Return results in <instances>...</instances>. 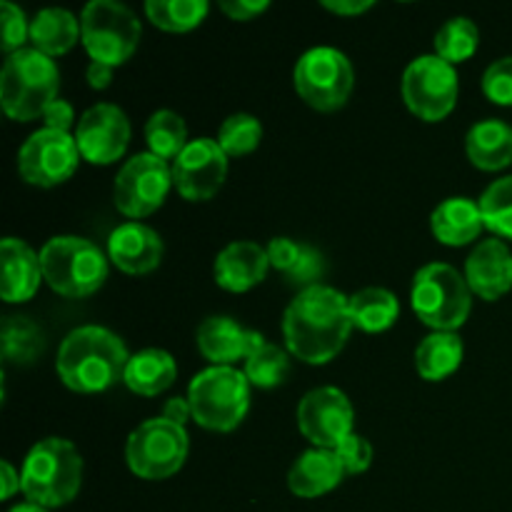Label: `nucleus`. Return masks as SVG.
<instances>
[{"mask_svg":"<svg viewBox=\"0 0 512 512\" xmlns=\"http://www.w3.org/2000/svg\"><path fill=\"white\" fill-rule=\"evenodd\" d=\"M80 150L75 135L63 130L40 128L20 145L18 170L30 185L53 188L65 183L78 170Z\"/></svg>","mask_w":512,"mask_h":512,"instance_id":"obj_13","label":"nucleus"},{"mask_svg":"<svg viewBox=\"0 0 512 512\" xmlns=\"http://www.w3.org/2000/svg\"><path fill=\"white\" fill-rule=\"evenodd\" d=\"M193 420L215 433L235 430L250 408V380L230 365H210L188 388Z\"/></svg>","mask_w":512,"mask_h":512,"instance_id":"obj_7","label":"nucleus"},{"mask_svg":"<svg viewBox=\"0 0 512 512\" xmlns=\"http://www.w3.org/2000/svg\"><path fill=\"white\" fill-rule=\"evenodd\" d=\"M263 343V335L245 328L228 315H210L198 328L200 353L213 365H230L233 368V363L248 360L250 353Z\"/></svg>","mask_w":512,"mask_h":512,"instance_id":"obj_17","label":"nucleus"},{"mask_svg":"<svg viewBox=\"0 0 512 512\" xmlns=\"http://www.w3.org/2000/svg\"><path fill=\"white\" fill-rule=\"evenodd\" d=\"M0 260H3V283H0L3 300L25 303L33 298L43 280L40 255L25 240L5 238L0 245Z\"/></svg>","mask_w":512,"mask_h":512,"instance_id":"obj_21","label":"nucleus"},{"mask_svg":"<svg viewBox=\"0 0 512 512\" xmlns=\"http://www.w3.org/2000/svg\"><path fill=\"white\" fill-rule=\"evenodd\" d=\"M340 465H343L345 475H358L365 473L373 463V445L363 438V435L353 433L335 448Z\"/></svg>","mask_w":512,"mask_h":512,"instance_id":"obj_39","label":"nucleus"},{"mask_svg":"<svg viewBox=\"0 0 512 512\" xmlns=\"http://www.w3.org/2000/svg\"><path fill=\"white\" fill-rule=\"evenodd\" d=\"M243 373L250 380V385H258V388H278V385H283L288 380L290 358L280 345H273L265 340L245 360Z\"/></svg>","mask_w":512,"mask_h":512,"instance_id":"obj_33","label":"nucleus"},{"mask_svg":"<svg viewBox=\"0 0 512 512\" xmlns=\"http://www.w3.org/2000/svg\"><path fill=\"white\" fill-rule=\"evenodd\" d=\"M60 73L50 55L23 48L8 55L0 73V103L8 118L28 123L58 100Z\"/></svg>","mask_w":512,"mask_h":512,"instance_id":"obj_4","label":"nucleus"},{"mask_svg":"<svg viewBox=\"0 0 512 512\" xmlns=\"http://www.w3.org/2000/svg\"><path fill=\"white\" fill-rule=\"evenodd\" d=\"M0 20H3V53L13 55L23 50L25 38H30V23L25 13L10 0L0 3Z\"/></svg>","mask_w":512,"mask_h":512,"instance_id":"obj_37","label":"nucleus"},{"mask_svg":"<svg viewBox=\"0 0 512 512\" xmlns=\"http://www.w3.org/2000/svg\"><path fill=\"white\" fill-rule=\"evenodd\" d=\"M225 175L228 155L213 138L190 140L183 153L173 160V185L190 203L213 198L223 188Z\"/></svg>","mask_w":512,"mask_h":512,"instance_id":"obj_15","label":"nucleus"},{"mask_svg":"<svg viewBox=\"0 0 512 512\" xmlns=\"http://www.w3.org/2000/svg\"><path fill=\"white\" fill-rule=\"evenodd\" d=\"M145 143L158 158L175 160L190 143L185 120L173 110H155L145 123Z\"/></svg>","mask_w":512,"mask_h":512,"instance_id":"obj_30","label":"nucleus"},{"mask_svg":"<svg viewBox=\"0 0 512 512\" xmlns=\"http://www.w3.org/2000/svg\"><path fill=\"white\" fill-rule=\"evenodd\" d=\"M325 270H328V263H325V255L320 253L315 245L300 243V255L295 260L293 268L285 273L290 285H298L300 290L315 288V285H323L320 280L325 278Z\"/></svg>","mask_w":512,"mask_h":512,"instance_id":"obj_36","label":"nucleus"},{"mask_svg":"<svg viewBox=\"0 0 512 512\" xmlns=\"http://www.w3.org/2000/svg\"><path fill=\"white\" fill-rule=\"evenodd\" d=\"M108 258L128 275L150 273L163 260V240L143 223H125L108 238Z\"/></svg>","mask_w":512,"mask_h":512,"instance_id":"obj_19","label":"nucleus"},{"mask_svg":"<svg viewBox=\"0 0 512 512\" xmlns=\"http://www.w3.org/2000/svg\"><path fill=\"white\" fill-rule=\"evenodd\" d=\"M80 155L93 165H110L123 158L130 143V120L113 103H98L85 110L75 128Z\"/></svg>","mask_w":512,"mask_h":512,"instance_id":"obj_16","label":"nucleus"},{"mask_svg":"<svg viewBox=\"0 0 512 512\" xmlns=\"http://www.w3.org/2000/svg\"><path fill=\"white\" fill-rule=\"evenodd\" d=\"M353 423V403L333 385L310 390L298 405V430L315 448L335 450L348 435H353Z\"/></svg>","mask_w":512,"mask_h":512,"instance_id":"obj_14","label":"nucleus"},{"mask_svg":"<svg viewBox=\"0 0 512 512\" xmlns=\"http://www.w3.org/2000/svg\"><path fill=\"white\" fill-rule=\"evenodd\" d=\"M190 440L183 425L165 418H150L130 433L125 460L143 480H165L178 473L188 458Z\"/></svg>","mask_w":512,"mask_h":512,"instance_id":"obj_10","label":"nucleus"},{"mask_svg":"<svg viewBox=\"0 0 512 512\" xmlns=\"http://www.w3.org/2000/svg\"><path fill=\"white\" fill-rule=\"evenodd\" d=\"M400 303L395 293L385 288H363L350 295V315L355 328L365 333H383L398 320Z\"/></svg>","mask_w":512,"mask_h":512,"instance_id":"obj_28","label":"nucleus"},{"mask_svg":"<svg viewBox=\"0 0 512 512\" xmlns=\"http://www.w3.org/2000/svg\"><path fill=\"white\" fill-rule=\"evenodd\" d=\"M43 118H45V128L70 133V128H73V120H75L73 105H70L68 100H63V98L53 100V103L48 105V110L43 113Z\"/></svg>","mask_w":512,"mask_h":512,"instance_id":"obj_41","label":"nucleus"},{"mask_svg":"<svg viewBox=\"0 0 512 512\" xmlns=\"http://www.w3.org/2000/svg\"><path fill=\"white\" fill-rule=\"evenodd\" d=\"M343 478L345 470L335 450L313 448L300 453L295 463L290 465L288 488L298 498H320V495L338 488Z\"/></svg>","mask_w":512,"mask_h":512,"instance_id":"obj_22","label":"nucleus"},{"mask_svg":"<svg viewBox=\"0 0 512 512\" xmlns=\"http://www.w3.org/2000/svg\"><path fill=\"white\" fill-rule=\"evenodd\" d=\"M293 83L300 98L315 110H338L348 103L355 85L353 65L348 55L330 45L305 50L293 70Z\"/></svg>","mask_w":512,"mask_h":512,"instance_id":"obj_9","label":"nucleus"},{"mask_svg":"<svg viewBox=\"0 0 512 512\" xmlns=\"http://www.w3.org/2000/svg\"><path fill=\"white\" fill-rule=\"evenodd\" d=\"M430 228L433 235L445 245H460L473 243L485 228L483 213H480V203L470 198H448L433 210L430 215Z\"/></svg>","mask_w":512,"mask_h":512,"instance_id":"obj_23","label":"nucleus"},{"mask_svg":"<svg viewBox=\"0 0 512 512\" xmlns=\"http://www.w3.org/2000/svg\"><path fill=\"white\" fill-rule=\"evenodd\" d=\"M43 280L65 298L93 295L108 278V258L93 240L78 235L50 238L40 250Z\"/></svg>","mask_w":512,"mask_h":512,"instance_id":"obj_6","label":"nucleus"},{"mask_svg":"<svg viewBox=\"0 0 512 512\" xmlns=\"http://www.w3.org/2000/svg\"><path fill=\"white\" fill-rule=\"evenodd\" d=\"M265 250H268L270 268L280 270V273H288L300 255V243H295L293 238H273Z\"/></svg>","mask_w":512,"mask_h":512,"instance_id":"obj_40","label":"nucleus"},{"mask_svg":"<svg viewBox=\"0 0 512 512\" xmlns=\"http://www.w3.org/2000/svg\"><path fill=\"white\" fill-rule=\"evenodd\" d=\"M465 150L475 168L503 170L512 163V128L498 118H485L475 123L465 135Z\"/></svg>","mask_w":512,"mask_h":512,"instance_id":"obj_24","label":"nucleus"},{"mask_svg":"<svg viewBox=\"0 0 512 512\" xmlns=\"http://www.w3.org/2000/svg\"><path fill=\"white\" fill-rule=\"evenodd\" d=\"M128 360L120 335L100 325H83L60 343L55 370L75 393H100L123 380Z\"/></svg>","mask_w":512,"mask_h":512,"instance_id":"obj_2","label":"nucleus"},{"mask_svg":"<svg viewBox=\"0 0 512 512\" xmlns=\"http://www.w3.org/2000/svg\"><path fill=\"white\" fill-rule=\"evenodd\" d=\"M8 512H48V508H40V505L35 503H20L15 505V508H10Z\"/></svg>","mask_w":512,"mask_h":512,"instance_id":"obj_47","label":"nucleus"},{"mask_svg":"<svg viewBox=\"0 0 512 512\" xmlns=\"http://www.w3.org/2000/svg\"><path fill=\"white\" fill-rule=\"evenodd\" d=\"M163 418L170 420L175 425H183L193 418V408H190V400L188 398H170L168 403L163 405Z\"/></svg>","mask_w":512,"mask_h":512,"instance_id":"obj_43","label":"nucleus"},{"mask_svg":"<svg viewBox=\"0 0 512 512\" xmlns=\"http://www.w3.org/2000/svg\"><path fill=\"white\" fill-rule=\"evenodd\" d=\"M173 188V168L168 160L153 153H138L115 175V205L128 218H148L165 203V195Z\"/></svg>","mask_w":512,"mask_h":512,"instance_id":"obj_12","label":"nucleus"},{"mask_svg":"<svg viewBox=\"0 0 512 512\" xmlns=\"http://www.w3.org/2000/svg\"><path fill=\"white\" fill-rule=\"evenodd\" d=\"M23 495L40 508H63L78 495L83 483V458L65 438H45L25 455Z\"/></svg>","mask_w":512,"mask_h":512,"instance_id":"obj_3","label":"nucleus"},{"mask_svg":"<svg viewBox=\"0 0 512 512\" xmlns=\"http://www.w3.org/2000/svg\"><path fill=\"white\" fill-rule=\"evenodd\" d=\"M215 140H218L220 148L225 150L228 158L230 155H233V158L248 155L253 153L260 145V140H263V125H260V120L255 118V115L233 113L230 118L223 120V125H220L218 130V138Z\"/></svg>","mask_w":512,"mask_h":512,"instance_id":"obj_35","label":"nucleus"},{"mask_svg":"<svg viewBox=\"0 0 512 512\" xmlns=\"http://www.w3.org/2000/svg\"><path fill=\"white\" fill-rule=\"evenodd\" d=\"M80 28L90 58L113 68L135 53L143 35L138 15L118 0H90L80 15Z\"/></svg>","mask_w":512,"mask_h":512,"instance_id":"obj_8","label":"nucleus"},{"mask_svg":"<svg viewBox=\"0 0 512 512\" xmlns=\"http://www.w3.org/2000/svg\"><path fill=\"white\" fill-rule=\"evenodd\" d=\"M485 228L493 230L498 238L512 240V175L495 180L485 188L480 198Z\"/></svg>","mask_w":512,"mask_h":512,"instance_id":"obj_34","label":"nucleus"},{"mask_svg":"<svg viewBox=\"0 0 512 512\" xmlns=\"http://www.w3.org/2000/svg\"><path fill=\"white\" fill-rule=\"evenodd\" d=\"M0 345H3L5 363L30 365L45 350V333L28 315H8L3 320Z\"/></svg>","mask_w":512,"mask_h":512,"instance_id":"obj_29","label":"nucleus"},{"mask_svg":"<svg viewBox=\"0 0 512 512\" xmlns=\"http://www.w3.org/2000/svg\"><path fill=\"white\" fill-rule=\"evenodd\" d=\"M268 250L253 240H235L215 258V283L230 293H245L268 275Z\"/></svg>","mask_w":512,"mask_h":512,"instance_id":"obj_20","label":"nucleus"},{"mask_svg":"<svg viewBox=\"0 0 512 512\" xmlns=\"http://www.w3.org/2000/svg\"><path fill=\"white\" fill-rule=\"evenodd\" d=\"M175 375H178V365H175L173 355L168 350L148 348L130 355L123 383L133 393L153 398V395H160L175 383Z\"/></svg>","mask_w":512,"mask_h":512,"instance_id":"obj_25","label":"nucleus"},{"mask_svg":"<svg viewBox=\"0 0 512 512\" xmlns=\"http://www.w3.org/2000/svg\"><path fill=\"white\" fill-rule=\"evenodd\" d=\"M460 83L455 65L438 55H420L410 60L403 73V100L418 118L428 123L448 118L458 103Z\"/></svg>","mask_w":512,"mask_h":512,"instance_id":"obj_11","label":"nucleus"},{"mask_svg":"<svg viewBox=\"0 0 512 512\" xmlns=\"http://www.w3.org/2000/svg\"><path fill=\"white\" fill-rule=\"evenodd\" d=\"M373 5V0H323V8L338 15H360Z\"/></svg>","mask_w":512,"mask_h":512,"instance_id":"obj_44","label":"nucleus"},{"mask_svg":"<svg viewBox=\"0 0 512 512\" xmlns=\"http://www.w3.org/2000/svg\"><path fill=\"white\" fill-rule=\"evenodd\" d=\"M83 38L80 20L65 8H43L30 20V40L33 48L45 55H63Z\"/></svg>","mask_w":512,"mask_h":512,"instance_id":"obj_26","label":"nucleus"},{"mask_svg":"<svg viewBox=\"0 0 512 512\" xmlns=\"http://www.w3.org/2000/svg\"><path fill=\"white\" fill-rule=\"evenodd\" d=\"M85 78H88L90 88H95V90L108 88L110 80H113V65L98 63V60H90L88 70H85Z\"/></svg>","mask_w":512,"mask_h":512,"instance_id":"obj_45","label":"nucleus"},{"mask_svg":"<svg viewBox=\"0 0 512 512\" xmlns=\"http://www.w3.org/2000/svg\"><path fill=\"white\" fill-rule=\"evenodd\" d=\"M465 280L473 295L498 300L512 288V253L500 238L483 240L465 260Z\"/></svg>","mask_w":512,"mask_h":512,"instance_id":"obj_18","label":"nucleus"},{"mask_svg":"<svg viewBox=\"0 0 512 512\" xmlns=\"http://www.w3.org/2000/svg\"><path fill=\"white\" fill-rule=\"evenodd\" d=\"M410 303L415 315L435 333H455L468 320L473 290L458 268L448 263H428L415 273Z\"/></svg>","mask_w":512,"mask_h":512,"instance_id":"obj_5","label":"nucleus"},{"mask_svg":"<svg viewBox=\"0 0 512 512\" xmlns=\"http://www.w3.org/2000/svg\"><path fill=\"white\" fill-rule=\"evenodd\" d=\"M480 45V30L470 18H450L448 23L440 25L435 33V55L448 60L450 65L463 63L470 55H475Z\"/></svg>","mask_w":512,"mask_h":512,"instance_id":"obj_32","label":"nucleus"},{"mask_svg":"<svg viewBox=\"0 0 512 512\" xmlns=\"http://www.w3.org/2000/svg\"><path fill=\"white\" fill-rule=\"evenodd\" d=\"M353 328L350 298L328 285L300 290L283 315L285 345L310 365L330 363L345 348Z\"/></svg>","mask_w":512,"mask_h":512,"instance_id":"obj_1","label":"nucleus"},{"mask_svg":"<svg viewBox=\"0 0 512 512\" xmlns=\"http://www.w3.org/2000/svg\"><path fill=\"white\" fill-rule=\"evenodd\" d=\"M463 340L455 333H430L415 348V368L420 378L438 383L453 375L463 363Z\"/></svg>","mask_w":512,"mask_h":512,"instance_id":"obj_27","label":"nucleus"},{"mask_svg":"<svg viewBox=\"0 0 512 512\" xmlns=\"http://www.w3.org/2000/svg\"><path fill=\"white\" fill-rule=\"evenodd\" d=\"M208 10V0H148L145 3L150 23L168 33H185V30L198 28Z\"/></svg>","mask_w":512,"mask_h":512,"instance_id":"obj_31","label":"nucleus"},{"mask_svg":"<svg viewBox=\"0 0 512 512\" xmlns=\"http://www.w3.org/2000/svg\"><path fill=\"white\" fill-rule=\"evenodd\" d=\"M268 8V0H223V3H220V10H223L230 20H253L255 15H260Z\"/></svg>","mask_w":512,"mask_h":512,"instance_id":"obj_42","label":"nucleus"},{"mask_svg":"<svg viewBox=\"0 0 512 512\" xmlns=\"http://www.w3.org/2000/svg\"><path fill=\"white\" fill-rule=\"evenodd\" d=\"M0 470H3V500H10L20 488H23V478H20V473H15V468L8 460L0 463Z\"/></svg>","mask_w":512,"mask_h":512,"instance_id":"obj_46","label":"nucleus"},{"mask_svg":"<svg viewBox=\"0 0 512 512\" xmlns=\"http://www.w3.org/2000/svg\"><path fill=\"white\" fill-rule=\"evenodd\" d=\"M483 93L495 105H512V55L488 65L483 75Z\"/></svg>","mask_w":512,"mask_h":512,"instance_id":"obj_38","label":"nucleus"}]
</instances>
